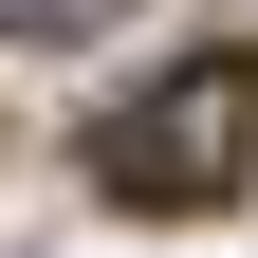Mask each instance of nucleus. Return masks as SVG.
I'll use <instances>...</instances> for the list:
<instances>
[{
    "instance_id": "obj_1",
    "label": "nucleus",
    "mask_w": 258,
    "mask_h": 258,
    "mask_svg": "<svg viewBox=\"0 0 258 258\" xmlns=\"http://www.w3.org/2000/svg\"><path fill=\"white\" fill-rule=\"evenodd\" d=\"M258 166V55H184L166 92H129L111 129H92V184H111V203H221V184Z\"/></svg>"
},
{
    "instance_id": "obj_2",
    "label": "nucleus",
    "mask_w": 258,
    "mask_h": 258,
    "mask_svg": "<svg viewBox=\"0 0 258 258\" xmlns=\"http://www.w3.org/2000/svg\"><path fill=\"white\" fill-rule=\"evenodd\" d=\"M111 0H0V37H92Z\"/></svg>"
}]
</instances>
